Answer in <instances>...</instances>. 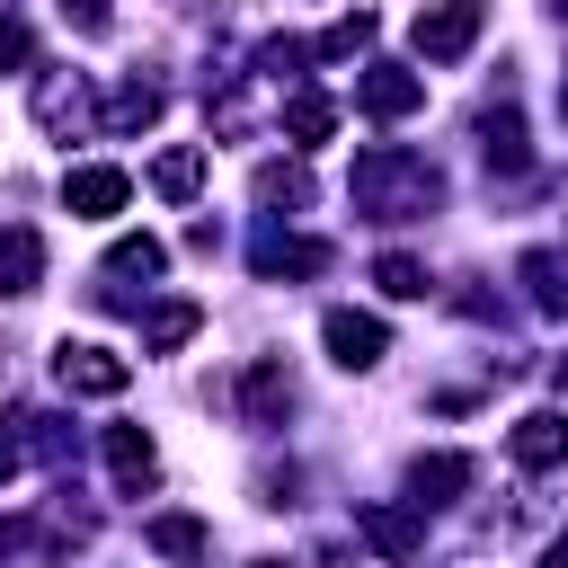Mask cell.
Instances as JSON below:
<instances>
[{
  "mask_svg": "<svg viewBox=\"0 0 568 568\" xmlns=\"http://www.w3.org/2000/svg\"><path fill=\"white\" fill-rule=\"evenodd\" d=\"M27 53H36V36H27L18 18H0V71H9V62H27Z\"/></svg>",
  "mask_w": 568,
  "mask_h": 568,
  "instance_id": "26",
  "label": "cell"
},
{
  "mask_svg": "<svg viewBox=\"0 0 568 568\" xmlns=\"http://www.w3.org/2000/svg\"><path fill=\"white\" fill-rule=\"evenodd\" d=\"M320 337H328V355H337L346 373L382 364V346H390V328H382L373 311H328V320H320Z\"/></svg>",
  "mask_w": 568,
  "mask_h": 568,
  "instance_id": "5",
  "label": "cell"
},
{
  "mask_svg": "<svg viewBox=\"0 0 568 568\" xmlns=\"http://www.w3.org/2000/svg\"><path fill=\"white\" fill-rule=\"evenodd\" d=\"M355 106H364V115H382V124H399V115H417V106H426V80H417V71H399V62H373V71H364V89H355Z\"/></svg>",
  "mask_w": 568,
  "mask_h": 568,
  "instance_id": "4",
  "label": "cell"
},
{
  "mask_svg": "<svg viewBox=\"0 0 568 568\" xmlns=\"http://www.w3.org/2000/svg\"><path fill=\"white\" fill-rule=\"evenodd\" d=\"M257 195L266 204H311V178L302 169H257Z\"/></svg>",
  "mask_w": 568,
  "mask_h": 568,
  "instance_id": "25",
  "label": "cell"
},
{
  "mask_svg": "<svg viewBox=\"0 0 568 568\" xmlns=\"http://www.w3.org/2000/svg\"><path fill=\"white\" fill-rule=\"evenodd\" d=\"M541 568H568V532H559V541H550V550H541Z\"/></svg>",
  "mask_w": 568,
  "mask_h": 568,
  "instance_id": "28",
  "label": "cell"
},
{
  "mask_svg": "<svg viewBox=\"0 0 568 568\" xmlns=\"http://www.w3.org/2000/svg\"><path fill=\"white\" fill-rule=\"evenodd\" d=\"M240 408H248V426H284V408H293V382H284V364H248L240 373Z\"/></svg>",
  "mask_w": 568,
  "mask_h": 568,
  "instance_id": "9",
  "label": "cell"
},
{
  "mask_svg": "<svg viewBox=\"0 0 568 568\" xmlns=\"http://www.w3.org/2000/svg\"><path fill=\"white\" fill-rule=\"evenodd\" d=\"M106 470H115V488H124V497H142V488H151V470H160L151 435H142V426H106Z\"/></svg>",
  "mask_w": 568,
  "mask_h": 568,
  "instance_id": "10",
  "label": "cell"
},
{
  "mask_svg": "<svg viewBox=\"0 0 568 568\" xmlns=\"http://www.w3.org/2000/svg\"><path fill=\"white\" fill-rule=\"evenodd\" d=\"M160 266H169V248H160L151 231H142V240H115V248H106V302H124V284H133V275H160Z\"/></svg>",
  "mask_w": 568,
  "mask_h": 568,
  "instance_id": "12",
  "label": "cell"
},
{
  "mask_svg": "<svg viewBox=\"0 0 568 568\" xmlns=\"http://www.w3.org/2000/svg\"><path fill=\"white\" fill-rule=\"evenodd\" d=\"M124 195H133V178H124V169H71V178H62V204H71V213H89V222L124 213Z\"/></svg>",
  "mask_w": 568,
  "mask_h": 568,
  "instance_id": "8",
  "label": "cell"
},
{
  "mask_svg": "<svg viewBox=\"0 0 568 568\" xmlns=\"http://www.w3.org/2000/svg\"><path fill=\"white\" fill-rule=\"evenodd\" d=\"M559 115H568V80H559Z\"/></svg>",
  "mask_w": 568,
  "mask_h": 568,
  "instance_id": "30",
  "label": "cell"
},
{
  "mask_svg": "<svg viewBox=\"0 0 568 568\" xmlns=\"http://www.w3.org/2000/svg\"><path fill=\"white\" fill-rule=\"evenodd\" d=\"M364 44H373V9H355V18H337V27H328V36L311 44V53H320V62H337V53H364Z\"/></svg>",
  "mask_w": 568,
  "mask_h": 568,
  "instance_id": "23",
  "label": "cell"
},
{
  "mask_svg": "<svg viewBox=\"0 0 568 568\" xmlns=\"http://www.w3.org/2000/svg\"><path fill=\"white\" fill-rule=\"evenodd\" d=\"M417 53L426 62H462L470 44H479V0H435V9H417Z\"/></svg>",
  "mask_w": 568,
  "mask_h": 568,
  "instance_id": "2",
  "label": "cell"
},
{
  "mask_svg": "<svg viewBox=\"0 0 568 568\" xmlns=\"http://www.w3.org/2000/svg\"><path fill=\"white\" fill-rule=\"evenodd\" d=\"M479 151H488V169H506V178L524 169V124H515V106H497V115L479 124Z\"/></svg>",
  "mask_w": 568,
  "mask_h": 568,
  "instance_id": "18",
  "label": "cell"
},
{
  "mask_svg": "<svg viewBox=\"0 0 568 568\" xmlns=\"http://www.w3.org/2000/svg\"><path fill=\"white\" fill-rule=\"evenodd\" d=\"M151 550L160 559H204V524L195 515H151Z\"/></svg>",
  "mask_w": 568,
  "mask_h": 568,
  "instance_id": "20",
  "label": "cell"
},
{
  "mask_svg": "<svg viewBox=\"0 0 568 568\" xmlns=\"http://www.w3.org/2000/svg\"><path fill=\"white\" fill-rule=\"evenodd\" d=\"M36 275H44V240L27 222H0V293H36Z\"/></svg>",
  "mask_w": 568,
  "mask_h": 568,
  "instance_id": "11",
  "label": "cell"
},
{
  "mask_svg": "<svg viewBox=\"0 0 568 568\" xmlns=\"http://www.w3.org/2000/svg\"><path fill=\"white\" fill-rule=\"evenodd\" d=\"M151 186H160L169 204H186V195L204 186V151H195V142H178V151H160V160H151Z\"/></svg>",
  "mask_w": 568,
  "mask_h": 568,
  "instance_id": "14",
  "label": "cell"
},
{
  "mask_svg": "<svg viewBox=\"0 0 568 568\" xmlns=\"http://www.w3.org/2000/svg\"><path fill=\"white\" fill-rule=\"evenodd\" d=\"M195 328H204V311H195V302H160V311L142 320V346H151V355H169V346H186Z\"/></svg>",
  "mask_w": 568,
  "mask_h": 568,
  "instance_id": "16",
  "label": "cell"
},
{
  "mask_svg": "<svg viewBox=\"0 0 568 568\" xmlns=\"http://www.w3.org/2000/svg\"><path fill=\"white\" fill-rule=\"evenodd\" d=\"M524 275H532V302H541V311H568V257L532 248V257H524Z\"/></svg>",
  "mask_w": 568,
  "mask_h": 568,
  "instance_id": "22",
  "label": "cell"
},
{
  "mask_svg": "<svg viewBox=\"0 0 568 568\" xmlns=\"http://www.w3.org/2000/svg\"><path fill=\"white\" fill-rule=\"evenodd\" d=\"M328 266V248L320 240H284V231H266L257 240V275H320Z\"/></svg>",
  "mask_w": 568,
  "mask_h": 568,
  "instance_id": "13",
  "label": "cell"
},
{
  "mask_svg": "<svg viewBox=\"0 0 568 568\" xmlns=\"http://www.w3.org/2000/svg\"><path fill=\"white\" fill-rule=\"evenodd\" d=\"M435 195H444V178H435L426 160H408V151H364V160H355V204L382 213V222L435 213Z\"/></svg>",
  "mask_w": 568,
  "mask_h": 568,
  "instance_id": "1",
  "label": "cell"
},
{
  "mask_svg": "<svg viewBox=\"0 0 568 568\" xmlns=\"http://www.w3.org/2000/svg\"><path fill=\"white\" fill-rule=\"evenodd\" d=\"M506 444H515L524 470H559V462H568V417H559V408H532V417H515Z\"/></svg>",
  "mask_w": 568,
  "mask_h": 568,
  "instance_id": "7",
  "label": "cell"
},
{
  "mask_svg": "<svg viewBox=\"0 0 568 568\" xmlns=\"http://www.w3.org/2000/svg\"><path fill=\"white\" fill-rule=\"evenodd\" d=\"M151 115H160V89H151V80H124V89L106 98V124H115V133H142Z\"/></svg>",
  "mask_w": 568,
  "mask_h": 568,
  "instance_id": "19",
  "label": "cell"
},
{
  "mask_svg": "<svg viewBox=\"0 0 568 568\" xmlns=\"http://www.w3.org/2000/svg\"><path fill=\"white\" fill-rule=\"evenodd\" d=\"M355 532L382 550V559H417V541H426V524L408 515V506H390V497H373V506H355Z\"/></svg>",
  "mask_w": 568,
  "mask_h": 568,
  "instance_id": "6",
  "label": "cell"
},
{
  "mask_svg": "<svg viewBox=\"0 0 568 568\" xmlns=\"http://www.w3.org/2000/svg\"><path fill=\"white\" fill-rule=\"evenodd\" d=\"M284 133H293V142H328V133H337V98H320V89L284 98Z\"/></svg>",
  "mask_w": 568,
  "mask_h": 568,
  "instance_id": "15",
  "label": "cell"
},
{
  "mask_svg": "<svg viewBox=\"0 0 568 568\" xmlns=\"http://www.w3.org/2000/svg\"><path fill=\"white\" fill-rule=\"evenodd\" d=\"M53 382L80 390V399H115V390L133 382V364L106 355V346H71V337H62V346H53Z\"/></svg>",
  "mask_w": 568,
  "mask_h": 568,
  "instance_id": "3",
  "label": "cell"
},
{
  "mask_svg": "<svg viewBox=\"0 0 568 568\" xmlns=\"http://www.w3.org/2000/svg\"><path fill=\"white\" fill-rule=\"evenodd\" d=\"M408 479H417V506H444L453 488H470V462H462V453H426Z\"/></svg>",
  "mask_w": 568,
  "mask_h": 568,
  "instance_id": "17",
  "label": "cell"
},
{
  "mask_svg": "<svg viewBox=\"0 0 568 568\" xmlns=\"http://www.w3.org/2000/svg\"><path fill=\"white\" fill-rule=\"evenodd\" d=\"M550 9H559V18H568V0H550Z\"/></svg>",
  "mask_w": 568,
  "mask_h": 568,
  "instance_id": "31",
  "label": "cell"
},
{
  "mask_svg": "<svg viewBox=\"0 0 568 568\" xmlns=\"http://www.w3.org/2000/svg\"><path fill=\"white\" fill-rule=\"evenodd\" d=\"M559 390H568V355H559Z\"/></svg>",
  "mask_w": 568,
  "mask_h": 568,
  "instance_id": "29",
  "label": "cell"
},
{
  "mask_svg": "<svg viewBox=\"0 0 568 568\" xmlns=\"http://www.w3.org/2000/svg\"><path fill=\"white\" fill-rule=\"evenodd\" d=\"M36 115L62 133V124H80V115H89V89H80V80H44V89H36Z\"/></svg>",
  "mask_w": 568,
  "mask_h": 568,
  "instance_id": "21",
  "label": "cell"
},
{
  "mask_svg": "<svg viewBox=\"0 0 568 568\" xmlns=\"http://www.w3.org/2000/svg\"><path fill=\"white\" fill-rule=\"evenodd\" d=\"M18 453H27V444H18V435H0V479L18 470Z\"/></svg>",
  "mask_w": 568,
  "mask_h": 568,
  "instance_id": "27",
  "label": "cell"
},
{
  "mask_svg": "<svg viewBox=\"0 0 568 568\" xmlns=\"http://www.w3.org/2000/svg\"><path fill=\"white\" fill-rule=\"evenodd\" d=\"M373 284H382L390 302H417V293H426V266H417V257H382V266H373Z\"/></svg>",
  "mask_w": 568,
  "mask_h": 568,
  "instance_id": "24",
  "label": "cell"
}]
</instances>
